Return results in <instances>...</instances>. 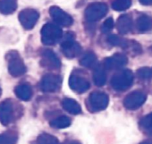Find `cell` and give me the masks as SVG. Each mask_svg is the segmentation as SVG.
I'll return each mask as SVG.
<instances>
[{
  "mask_svg": "<svg viewBox=\"0 0 152 144\" xmlns=\"http://www.w3.org/2000/svg\"><path fill=\"white\" fill-rule=\"evenodd\" d=\"M107 42L109 44H111L112 46H115V47H121L122 48L125 49L128 44V40L124 39L122 38H120L117 35H110L107 38Z\"/></svg>",
  "mask_w": 152,
  "mask_h": 144,
  "instance_id": "cb8c5ba5",
  "label": "cell"
},
{
  "mask_svg": "<svg viewBox=\"0 0 152 144\" xmlns=\"http://www.w3.org/2000/svg\"><path fill=\"white\" fill-rule=\"evenodd\" d=\"M116 29L119 33L121 34H127L132 31L133 27V22L132 18L129 15H121L115 23Z\"/></svg>",
  "mask_w": 152,
  "mask_h": 144,
  "instance_id": "9a60e30c",
  "label": "cell"
},
{
  "mask_svg": "<svg viewBox=\"0 0 152 144\" xmlns=\"http://www.w3.org/2000/svg\"><path fill=\"white\" fill-rule=\"evenodd\" d=\"M133 83V74L131 70L125 69L120 71L113 75L111 79V85L114 90L124 91L128 90Z\"/></svg>",
  "mask_w": 152,
  "mask_h": 144,
  "instance_id": "3957f363",
  "label": "cell"
},
{
  "mask_svg": "<svg viewBox=\"0 0 152 144\" xmlns=\"http://www.w3.org/2000/svg\"><path fill=\"white\" fill-rule=\"evenodd\" d=\"M41 41L44 45L53 46L56 44L63 36L62 29L56 23H48L41 29Z\"/></svg>",
  "mask_w": 152,
  "mask_h": 144,
  "instance_id": "7a4b0ae2",
  "label": "cell"
},
{
  "mask_svg": "<svg viewBox=\"0 0 152 144\" xmlns=\"http://www.w3.org/2000/svg\"><path fill=\"white\" fill-rule=\"evenodd\" d=\"M140 144H152V141H150V140H146V141L141 142Z\"/></svg>",
  "mask_w": 152,
  "mask_h": 144,
  "instance_id": "4dcf8cb0",
  "label": "cell"
},
{
  "mask_svg": "<svg viewBox=\"0 0 152 144\" xmlns=\"http://www.w3.org/2000/svg\"><path fill=\"white\" fill-rule=\"evenodd\" d=\"M17 0H0V12L2 15H9L17 9Z\"/></svg>",
  "mask_w": 152,
  "mask_h": 144,
  "instance_id": "d6986e66",
  "label": "cell"
},
{
  "mask_svg": "<svg viewBox=\"0 0 152 144\" xmlns=\"http://www.w3.org/2000/svg\"><path fill=\"white\" fill-rule=\"evenodd\" d=\"M140 126L142 127L143 130L152 132V113H150V114L147 115L146 116H144L140 120Z\"/></svg>",
  "mask_w": 152,
  "mask_h": 144,
  "instance_id": "4316f807",
  "label": "cell"
},
{
  "mask_svg": "<svg viewBox=\"0 0 152 144\" xmlns=\"http://www.w3.org/2000/svg\"><path fill=\"white\" fill-rule=\"evenodd\" d=\"M6 58L8 64V71L9 74L14 77H19L23 75L27 68L24 64L23 58L20 54L15 50H11L6 55Z\"/></svg>",
  "mask_w": 152,
  "mask_h": 144,
  "instance_id": "6da1fadb",
  "label": "cell"
},
{
  "mask_svg": "<svg viewBox=\"0 0 152 144\" xmlns=\"http://www.w3.org/2000/svg\"><path fill=\"white\" fill-rule=\"evenodd\" d=\"M14 106L13 102L9 99H6L0 102V123L3 125H8L14 118Z\"/></svg>",
  "mask_w": 152,
  "mask_h": 144,
  "instance_id": "8fae6325",
  "label": "cell"
},
{
  "mask_svg": "<svg viewBox=\"0 0 152 144\" xmlns=\"http://www.w3.org/2000/svg\"><path fill=\"white\" fill-rule=\"evenodd\" d=\"M1 95H2V90H1V88H0V97H1Z\"/></svg>",
  "mask_w": 152,
  "mask_h": 144,
  "instance_id": "1f68e13d",
  "label": "cell"
},
{
  "mask_svg": "<svg viewBox=\"0 0 152 144\" xmlns=\"http://www.w3.org/2000/svg\"><path fill=\"white\" fill-rule=\"evenodd\" d=\"M146 99L147 96L145 93L140 91H135L125 97L124 100V105L129 110H136L144 104Z\"/></svg>",
  "mask_w": 152,
  "mask_h": 144,
  "instance_id": "52a82bcc",
  "label": "cell"
},
{
  "mask_svg": "<svg viewBox=\"0 0 152 144\" xmlns=\"http://www.w3.org/2000/svg\"><path fill=\"white\" fill-rule=\"evenodd\" d=\"M39 19V13L32 8H25L19 13L18 20L25 30H31Z\"/></svg>",
  "mask_w": 152,
  "mask_h": 144,
  "instance_id": "5b68a950",
  "label": "cell"
},
{
  "mask_svg": "<svg viewBox=\"0 0 152 144\" xmlns=\"http://www.w3.org/2000/svg\"><path fill=\"white\" fill-rule=\"evenodd\" d=\"M128 63V58L124 54H115L104 61V67L108 70H119L124 67Z\"/></svg>",
  "mask_w": 152,
  "mask_h": 144,
  "instance_id": "4fadbf2b",
  "label": "cell"
},
{
  "mask_svg": "<svg viewBox=\"0 0 152 144\" xmlns=\"http://www.w3.org/2000/svg\"><path fill=\"white\" fill-rule=\"evenodd\" d=\"M15 93L21 100L28 101L32 97V89L28 83H22L15 87Z\"/></svg>",
  "mask_w": 152,
  "mask_h": 144,
  "instance_id": "2e32d148",
  "label": "cell"
},
{
  "mask_svg": "<svg viewBox=\"0 0 152 144\" xmlns=\"http://www.w3.org/2000/svg\"><path fill=\"white\" fill-rule=\"evenodd\" d=\"M93 82L99 87H101L106 84L107 74H106L105 67L103 65L98 64L95 66L93 71Z\"/></svg>",
  "mask_w": 152,
  "mask_h": 144,
  "instance_id": "e0dca14e",
  "label": "cell"
},
{
  "mask_svg": "<svg viewBox=\"0 0 152 144\" xmlns=\"http://www.w3.org/2000/svg\"><path fill=\"white\" fill-rule=\"evenodd\" d=\"M62 106L68 113L72 115H78L82 113V107L80 104L72 99H64L62 101Z\"/></svg>",
  "mask_w": 152,
  "mask_h": 144,
  "instance_id": "ffe728a7",
  "label": "cell"
},
{
  "mask_svg": "<svg viewBox=\"0 0 152 144\" xmlns=\"http://www.w3.org/2000/svg\"><path fill=\"white\" fill-rule=\"evenodd\" d=\"M18 134L15 131H7L0 134V144H16Z\"/></svg>",
  "mask_w": 152,
  "mask_h": 144,
  "instance_id": "44dd1931",
  "label": "cell"
},
{
  "mask_svg": "<svg viewBox=\"0 0 152 144\" xmlns=\"http://www.w3.org/2000/svg\"><path fill=\"white\" fill-rule=\"evenodd\" d=\"M40 64L50 70H57L61 66V62L58 56L50 49H46L41 54Z\"/></svg>",
  "mask_w": 152,
  "mask_h": 144,
  "instance_id": "30bf717a",
  "label": "cell"
},
{
  "mask_svg": "<svg viewBox=\"0 0 152 144\" xmlns=\"http://www.w3.org/2000/svg\"><path fill=\"white\" fill-rule=\"evenodd\" d=\"M137 75L141 80H148L152 76V70L148 67H142L137 71Z\"/></svg>",
  "mask_w": 152,
  "mask_h": 144,
  "instance_id": "83f0119b",
  "label": "cell"
},
{
  "mask_svg": "<svg viewBox=\"0 0 152 144\" xmlns=\"http://www.w3.org/2000/svg\"><path fill=\"white\" fill-rule=\"evenodd\" d=\"M62 84V79L60 76L53 74H48L44 75L40 81V89L44 92H55L57 91Z\"/></svg>",
  "mask_w": 152,
  "mask_h": 144,
  "instance_id": "8992f818",
  "label": "cell"
},
{
  "mask_svg": "<svg viewBox=\"0 0 152 144\" xmlns=\"http://www.w3.org/2000/svg\"><path fill=\"white\" fill-rule=\"evenodd\" d=\"M114 26H115V22L112 17H109L103 23L101 26V31L103 33H108L114 29Z\"/></svg>",
  "mask_w": 152,
  "mask_h": 144,
  "instance_id": "f1b7e54d",
  "label": "cell"
},
{
  "mask_svg": "<svg viewBox=\"0 0 152 144\" xmlns=\"http://www.w3.org/2000/svg\"><path fill=\"white\" fill-rule=\"evenodd\" d=\"M107 12H108V7L105 3L97 2V3H92L87 7L84 12V15H85V19L88 22L95 23L102 19L104 16H106Z\"/></svg>",
  "mask_w": 152,
  "mask_h": 144,
  "instance_id": "277c9868",
  "label": "cell"
},
{
  "mask_svg": "<svg viewBox=\"0 0 152 144\" xmlns=\"http://www.w3.org/2000/svg\"><path fill=\"white\" fill-rule=\"evenodd\" d=\"M96 63H97V56L92 52L86 53L80 61V64L86 68L93 67L94 65H96Z\"/></svg>",
  "mask_w": 152,
  "mask_h": 144,
  "instance_id": "603a6c76",
  "label": "cell"
},
{
  "mask_svg": "<svg viewBox=\"0 0 152 144\" xmlns=\"http://www.w3.org/2000/svg\"><path fill=\"white\" fill-rule=\"evenodd\" d=\"M136 29L140 32H146L152 29V18L146 15H141L136 20Z\"/></svg>",
  "mask_w": 152,
  "mask_h": 144,
  "instance_id": "ac0fdd59",
  "label": "cell"
},
{
  "mask_svg": "<svg viewBox=\"0 0 152 144\" xmlns=\"http://www.w3.org/2000/svg\"><path fill=\"white\" fill-rule=\"evenodd\" d=\"M38 143L39 144H59L58 140L50 134L43 133L38 138Z\"/></svg>",
  "mask_w": 152,
  "mask_h": 144,
  "instance_id": "484cf974",
  "label": "cell"
},
{
  "mask_svg": "<svg viewBox=\"0 0 152 144\" xmlns=\"http://www.w3.org/2000/svg\"><path fill=\"white\" fill-rule=\"evenodd\" d=\"M61 49L64 56L67 58H73L78 56L82 52V47L74 39H65L61 44Z\"/></svg>",
  "mask_w": 152,
  "mask_h": 144,
  "instance_id": "5bb4252c",
  "label": "cell"
},
{
  "mask_svg": "<svg viewBox=\"0 0 152 144\" xmlns=\"http://www.w3.org/2000/svg\"><path fill=\"white\" fill-rule=\"evenodd\" d=\"M69 86L72 91L76 92L83 93L89 90L90 83L87 81V79L83 77L82 75H78L75 73H72L69 78Z\"/></svg>",
  "mask_w": 152,
  "mask_h": 144,
  "instance_id": "7c38bea8",
  "label": "cell"
},
{
  "mask_svg": "<svg viewBox=\"0 0 152 144\" xmlns=\"http://www.w3.org/2000/svg\"><path fill=\"white\" fill-rule=\"evenodd\" d=\"M49 15L58 26L69 27L73 23V19L71 17V15L66 14L58 7H51L49 8Z\"/></svg>",
  "mask_w": 152,
  "mask_h": 144,
  "instance_id": "ba28073f",
  "label": "cell"
},
{
  "mask_svg": "<svg viewBox=\"0 0 152 144\" xmlns=\"http://www.w3.org/2000/svg\"><path fill=\"white\" fill-rule=\"evenodd\" d=\"M108 96L101 91H94L90 95L89 102L94 111H101L108 106Z\"/></svg>",
  "mask_w": 152,
  "mask_h": 144,
  "instance_id": "9c48e42d",
  "label": "cell"
},
{
  "mask_svg": "<svg viewBox=\"0 0 152 144\" xmlns=\"http://www.w3.org/2000/svg\"><path fill=\"white\" fill-rule=\"evenodd\" d=\"M70 125H71V120L69 117L65 115H61L59 117H56L50 122V126L56 129L66 128Z\"/></svg>",
  "mask_w": 152,
  "mask_h": 144,
  "instance_id": "7402d4cb",
  "label": "cell"
},
{
  "mask_svg": "<svg viewBox=\"0 0 152 144\" xmlns=\"http://www.w3.org/2000/svg\"><path fill=\"white\" fill-rule=\"evenodd\" d=\"M132 0H115L112 4V7L115 11H124L131 7Z\"/></svg>",
  "mask_w": 152,
  "mask_h": 144,
  "instance_id": "d4e9b609",
  "label": "cell"
},
{
  "mask_svg": "<svg viewBox=\"0 0 152 144\" xmlns=\"http://www.w3.org/2000/svg\"><path fill=\"white\" fill-rule=\"evenodd\" d=\"M139 1L143 6H152V0H139Z\"/></svg>",
  "mask_w": 152,
  "mask_h": 144,
  "instance_id": "f546056e",
  "label": "cell"
}]
</instances>
